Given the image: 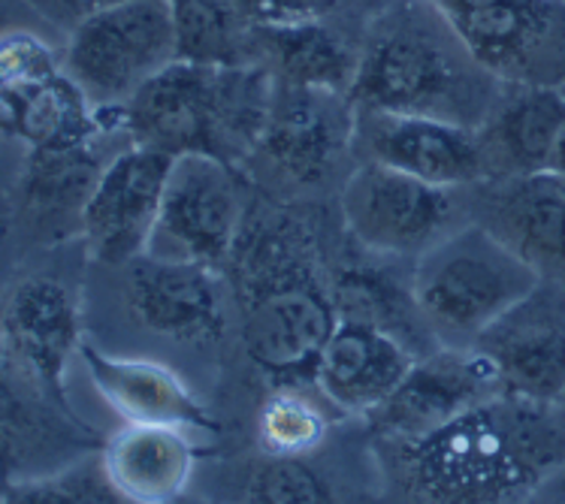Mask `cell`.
Wrapping results in <instances>:
<instances>
[{"label":"cell","instance_id":"6da1fadb","mask_svg":"<svg viewBox=\"0 0 565 504\" xmlns=\"http://www.w3.org/2000/svg\"><path fill=\"white\" fill-rule=\"evenodd\" d=\"M408 493L429 502H505L565 457L554 405L514 396L478 405L427 436L393 441Z\"/></svg>","mask_w":565,"mask_h":504},{"label":"cell","instance_id":"7a4b0ae2","mask_svg":"<svg viewBox=\"0 0 565 504\" xmlns=\"http://www.w3.org/2000/svg\"><path fill=\"white\" fill-rule=\"evenodd\" d=\"M493 79L427 0L375 12L348 97L360 109L429 115L475 127L493 109Z\"/></svg>","mask_w":565,"mask_h":504},{"label":"cell","instance_id":"3957f363","mask_svg":"<svg viewBox=\"0 0 565 504\" xmlns=\"http://www.w3.org/2000/svg\"><path fill=\"white\" fill-rule=\"evenodd\" d=\"M269 94L260 73L239 64L173 61L125 104V130L137 146L185 154L206 151L231 161L236 139H252L264 127Z\"/></svg>","mask_w":565,"mask_h":504},{"label":"cell","instance_id":"277c9868","mask_svg":"<svg viewBox=\"0 0 565 504\" xmlns=\"http://www.w3.org/2000/svg\"><path fill=\"white\" fill-rule=\"evenodd\" d=\"M542 278L487 224H466L417 257L412 293L436 339L450 347H472Z\"/></svg>","mask_w":565,"mask_h":504},{"label":"cell","instance_id":"5b68a950","mask_svg":"<svg viewBox=\"0 0 565 504\" xmlns=\"http://www.w3.org/2000/svg\"><path fill=\"white\" fill-rule=\"evenodd\" d=\"M179 61L175 28L163 0H127L94 12L64 52V69L94 106H125L163 67Z\"/></svg>","mask_w":565,"mask_h":504},{"label":"cell","instance_id":"8992f818","mask_svg":"<svg viewBox=\"0 0 565 504\" xmlns=\"http://www.w3.org/2000/svg\"><path fill=\"white\" fill-rule=\"evenodd\" d=\"M505 85L565 88V0H427Z\"/></svg>","mask_w":565,"mask_h":504},{"label":"cell","instance_id":"52a82bcc","mask_svg":"<svg viewBox=\"0 0 565 504\" xmlns=\"http://www.w3.org/2000/svg\"><path fill=\"white\" fill-rule=\"evenodd\" d=\"M239 227L243 187L231 161L206 151L175 154L149 254L185 257L218 269L233 254Z\"/></svg>","mask_w":565,"mask_h":504},{"label":"cell","instance_id":"ba28073f","mask_svg":"<svg viewBox=\"0 0 565 504\" xmlns=\"http://www.w3.org/2000/svg\"><path fill=\"white\" fill-rule=\"evenodd\" d=\"M342 212L360 245L387 257H408L450 233L457 200L450 187L420 182L387 163L366 161L342 187Z\"/></svg>","mask_w":565,"mask_h":504},{"label":"cell","instance_id":"9c48e42d","mask_svg":"<svg viewBox=\"0 0 565 504\" xmlns=\"http://www.w3.org/2000/svg\"><path fill=\"white\" fill-rule=\"evenodd\" d=\"M173 158L170 151L134 142L100 170L79 212L82 236L94 260L127 266L149 251Z\"/></svg>","mask_w":565,"mask_h":504},{"label":"cell","instance_id":"30bf717a","mask_svg":"<svg viewBox=\"0 0 565 504\" xmlns=\"http://www.w3.org/2000/svg\"><path fill=\"white\" fill-rule=\"evenodd\" d=\"M472 347L493 363L502 393L551 401L565 390V285L542 278L526 297L487 326Z\"/></svg>","mask_w":565,"mask_h":504},{"label":"cell","instance_id":"8fae6325","mask_svg":"<svg viewBox=\"0 0 565 504\" xmlns=\"http://www.w3.org/2000/svg\"><path fill=\"white\" fill-rule=\"evenodd\" d=\"M505 396L497 368L478 347H439L417 356L403 384L370 414L372 426L391 441L420 438L472 411L484 401Z\"/></svg>","mask_w":565,"mask_h":504},{"label":"cell","instance_id":"7c38bea8","mask_svg":"<svg viewBox=\"0 0 565 504\" xmlns=\"http://www.w3.org/2000/svg\"><path fill=\"white\" fill-rule=\"evenodd\" d=\"M354 142L366 161L387 163L420 182L439 187H466L487 179V161L478 127L454 125L429 115L384 112L354 106Z\"/></svg>","mask_w":565,"mask_h":504},{"label":"cell","instance_id":"4fadbf2b","mask_svg":"<svg viewBox=\"0 0 565 504\" xmlns=\"http://www.w3.org/2000/svg\"><path fill=\"white\" fill-rule=\"evenodd\" d=\"M335 318V302L312 278L285 276L245 305V351L273 375H300L309 368L315 378V363Z\"/></svg>","mask_w":565,"mask_h":504},{"label":"cell","instance_id":"5bb4252c","mask_svg":"<svg viewBox=\"0 0 565 504\" xmlns=\"http://www.w3.org/2000/svg\"><path fill=\"white\" fill-rule=\"evenodd\" d=\"M127 299L142 326L173 342H209L224 333V299L215 266L139 254L127 264Z\"/></svg>","mask_w":565,"mask_h":504},{"label":"cell","instance_id":"9a60e30c","mask_svg":"<svg viewBox=\"0 0 565 504\" xmlns=\"http://www.w3.org/2000/svg\"><path fill=\"white\" fill-rule=\"evenodd\" d=\"M342 94L278 85L269 94L257 149L300 184H321L354 139V112L342 109Z\"/></svg>","mask_w":565,"mask_h":504},{"label":"cell","instance_id":"2e32d148","mask_svg":"<svg viewBox=\"0 0 565 504\" xmlns=\"http://www.w3.org/2000/svg\"><path fill=\"white\" fill-rule=\"evenodd\" d=\"M79 305L58 278L15 285L0 305V347L64 405V372L82 344Z\"/></svg>","mask_w":565,"mask_h":504},{"label":"cell","instance_id":"e0dca14e","mask_svg":"<svg viewBox=\"0 0 565 504\" xmlns=\"http://www.w3.org/2000/svg\"><path fill=\"white\" fill-rule=\"evenodd\" d=\"M415 360L417 354L399 335L363 318L339 314L315 363V384L333 408L370 417L403 384Z\"/></svg>","mask_w":565,"mask_h":504},{"label":"cell","instance_id":"ac0fdd59","mask_svg":"<svg viewBox=\"0 0 565 504\" xmlns=\"http://www.w3.org/2000/svg\"><path fill=\"white\" fill-rule=\"evenodd\" d=\"M478 127L487 175H539L547 172L565 130V88L508 85Z\"/></svg>","mask_w":565,"mask_h":504},{"label":"cell","instance_id":"d6986e66","mask_svg":"<svg viewBox=\"0 0 565 504\" xmlns=\"http://www.w3.org/2000/svg\"><path fill=\"white\" fill-rule=\"evenodd\" d=\"M79 354L97 393L127 423L179 426V429L212 426L194 393L188 390L175 372L161 363L109 356L85 342L79 344Z\"/></svg>","mask_w":565,"mask_h":504},{"label":"cell","instance_id":"ffe728a7","mask_svg":"<svg viewBox=\"0 0 565 504\" xmlns=\"http://www.w3.org/2000/svg\"><path fill=\"white\" fill-rule=\"evenodd\" d=\"M100 465L121 502H175L194 471V444L179 426L127 423L106 441Z\"/></svg>","mask_w":565,"mask_h":504},{"label":"cell","instance_id":"44dd1931","mask_svg":"<svg viewBox=\"0 0 565 504\" xmlns=\"http://www.w3.org/2000/svg\"><path fill=\"white\" fill-rule=\"evenodd\" d=\"M490 218L481 221L530 260L539 272H565V196L547 172L514 175L490 200Z\"/></svg>","mask_w":565,"mask_h":504},{"label":"cell","instance_id":"7402d4cb","mask_svg":"<svg viewBox=\"0 0 565 504\" xmlns=\"http://www.w3.org/2000/svg\"><path fill=\"white\" fill-rule=\"evenodd\" d=\"M254 36H260V46L273 57L285 85L342 97L351 92L360 52L348 46L323 19L254 24Z\"/></svg>","mask_w":565,"mask_h":504},{"label":"cell","instance_id":"603a6c76","mask_svg":"<svg viewBox=\"0 0 565 504\" xmlns=\"http://www.w3.org/2000/svg\"><path fill=\"white\" fill-rule=\"evenodd\" d=\"M100 163L92 146L55 151H31V163L24 172V196L36 212H64L85 206L94 182L100 175Z\"/></svg>","mask_w":565,"mask_h":504},{"label":"cell","instance_id":"cb8c5ba5","mask_svg":"<svg viewBox=\"0 0 565 504\" xmlns=\"http://www.w3.org/2000/svg\"><path fill=\"white\" fill-rule=\"evenodd\" d=\"M182 61L239 64V28L233 0H163Z\"/></svg>","mask_w":565,"mask_h":504},{"label":"cell","instance_id":"d4e9b609","mask_svg":"<svg viewBox=\"0 0 565 504\" xmlns=\"http://www.w3.org/2000/svg\"><path fill=\"white\" fill-rule=\"evenodd\" d=\"M327 438V417L300 390L281 387L257 414V441L266 457L300 459L312 453Z\"/></svg>","mask_w":565,"mask_h":504},{"label":"cell","instance_id":"484cf974","mask_svg":"<svg viewBox=\"0 0 565 504\" xmlns=\"http://www.w3.org/2000/svg\"><path fill=\"white\" fill-rule=\"evenodd\" d=\"M58 64L55 52L28 31H7L0 34V133H12L15 115L31 100V94L55 76Z\"/></svg>","mask_w":565,"mask_h":504},{"label":"cell","instance_id":"4316f807","mask_svg":"<svg viewBox=\"0 0 565 504\" xmlns=\"http://www.w3.org/2000/svg\"><path fill=\"white\" fill-rule=\"evenodd\" d=\"M3 502H121L109 486L104 465L85 471H61L40 481L7 483Z\"/></svg>","mask_w":565,"mask_h":504},{"label":"cell","instance_id":"83f0119b","mask_svg":"<svg viewBox=\"0 0 565 504\" xmlns=\"http://www.w3.org/2000/svg\"><path fill=\"white\" fill-rule=\"evenodd\" d=\"M252 502H327L330 490L318 481L312 469H306L300 459L269 457L260 469L254 471L248 486Z\"/></svg>","mask_w":565,"mask_h":504},{"label":"cell","instance_id":"f1b7e54d","mask_svg":"<svg viewBox=\"0 0 565 504\" xmlns=\"http://www.w3.org/2000/svg\"><path fill=\"white\" fill-rule=\"evenodd\" d=\"M339 0H243V7L254 24L306 22V19H327Z\"/></svg>","mask_w":565,"mask_h":504},{"label":"cell","instance_id":"f546056e","mask_svg":"<svg viewBox=\"0 0 565 504\" xmlns=\"http://www.w3.org/2000/svg\"><path fill=\"white\" fill-rule=\"evenodd\" d=\"M61 10H67L73 19H76V24L82 22V19H88V15H94V12H104L109 10V7H118V3H127V0H55Z\"/></svg>","mask_w":565,"mask_h":504},{"label":"cell","instance_id":"4dcf8cb0","mask_svg":"<svg viewBox=\"0 0 565 504\" xmlns=\"http://www.w3.org/2000/svg\"><path fill=\"white\" fill-rule=\"evenodd\" d=\"M12 396H10V375H7V351L0 347V417L10 411Z\"/></svg>","mask_w":565,"mask_h":504},{"label":"cell","instance_id":"1f68e13d","mask_svg":"<svg viewBox=\"0 0 565 504\" xmlns=\"http://www.w3.org/2000/svg\"><path fill=\"white\" fill-rule=\"evenodd\" d=\"M547 172H559V175H565V130H563V137H559V142H556V151H554V158H551Z\"/></svg>","mask_w":565,"mask_h":504},{"label":"cell","instance_id":"d6a6232c","mask_svg":"<svg viewBox=\"0 0 565 504\" xmlns=\"http://www.w3.org/2000/svg\"><path fill=\"white\" fill-rule=\"evenodd\" d=\"M7 31H12V28H10V10H7V3L0 0V34H7Z\"/></svg>","mask_w":565,"mask_h":504},{"label":"cell","instance_id":"836d02e7","mask_svg":"<svg viewBox=\"0 0 565 504\" xmlns=\"http://www.w3.org/2000/svg\"><path fill=\"white\" fill-rule=\"evenodd\" d=\"M551 405H554L556 417H559V420H563V423H565V390L559 393V396H556V399L551 401Z\"/></svg>","mask_w":565,"mask_h":504},{"label":"cell","instance_id":"e575fe53","mask_svg":"<svg viewBox=\"0 0 565 504\" xmlns=\"http://www.w3.org/2000/svg\"><path fill=\"white\" fill-rule=\"evenodd\" d=\"M547 175L554 179V184H556V187H559V194L565 196V175H559V172H547Z\"/></svg>","mask_w":565,"mask_h":504}]
</instances>
